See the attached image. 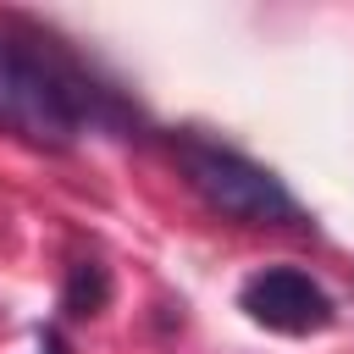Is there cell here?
I'll list each match as a JSON object with an SVG mask.
<instances>
[{
    "mask_svg": "<svg viewBox=\"0 0 354 354\" xmlns=\"http://www.w3.org/2000/svg\"><path fill=\"white\" fill-rule=\"evenodd\" d=\"M238 310L249 321H260L266 332H282V337H310V332H326L337 321L332 293L310 271H299V266H266V271H254L238 288Z\"/></svg>",
    "mask_w": 354,
    "mask_h": 354,
    "instance_id": "3957f363",
    "label": "cell"
},
{
    "mask_svg": "<svg viewBox=\"0 0 354 354\" xmlns=\"http://www.w3.org/2000/svg\"><path fill=\"white\" fill-rule=\"evenodd\" d=\"M39 354H72V348H66V337H61L55 326H44V332H39Z\"/></svg>",
    "mask_w": 354,
    "mask_h": 354,
    "instance_id": "5b68a950",
    "label": "cell"
},
{
    "mask_svg": "<svg viewBox=\"0 0 354 354\" xmlns=\"http://www.w3.org/2000/svg\"><path fill=\"white\" fill-rule=\"evenodd\" d=\"M0 127L39 149H72L83 127H127V111L72 55L0 33Z\"/></svg>",
    "mask_w": 354,
    "mask_h": 354,
    "instance_id": "6da1fadb",
    "label": "cell"
},
{
    "mask_svg": "<svg viewBox=\"0 0 354 354\" xmlns=\"http://www.w3.org/2000/svg\"><path fill=\"white\" fill-rule=\"evenodd\" d=\"M105 304H111V271H105L100 260H77V266L66 271L61 310H66L72 321H88V315H100Z\"/></svg>",
    "mask_w": 354,
    "mask_h": 354,
    "instance_id": "277c9868",
    "label": "cell"
},
{
    "mask_svg": "<svg viewBox=\"0 0 354 354\" xmlns=\"http://www.w3.org/2000/svg\"><path fill=\"white\" fill-rule=\"evenodd\" d=\"M177 160H183V177L188 188L227 221H243V227H310L304 205L288 194V183L277 171H266L260 160L238 155V149H221V144H205V138H183L177 144Z\"/></svg>",
    "mask_w": 354,
    "mask_h": 354,
    "instance_id": "7a4b0ae2",
    "label": "cell"
}]
</instances>
